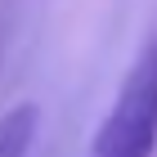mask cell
<instances>
[{
  "label": "cell",
  "mask_w": 157,
  "mask_h": 157,
  "mask_svg": "<svg viewBox=\"0 0 157 157\" xmlns=\"http://www.w3.org/2000/svg\"><path fill=\"white\" fill-rule=\"evenodd\" d=\"M40 135V108L36 103H13L0 112V157H32Z\"/></svg>",
  "instance_id": "2"
},
{
  "label": "cell",
  "mask_w": 157,
  "mask_h": 157,
  "mask_svg": "<svg viewBox=\"0 0 157 157\" xmlns=\"http://www.w3.org/2000/svg\"><path fill=\"white\" fill-rule=\"evenodd\" d=\"M85 157H157V36L126 67Z\"/></svg>",
  "instance_id": "1"
}]
</instances>
